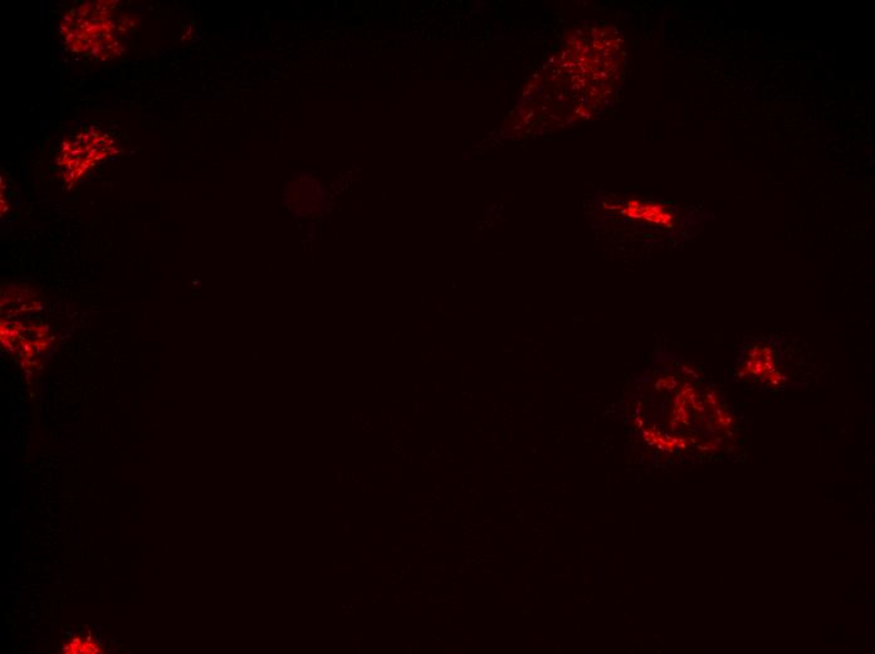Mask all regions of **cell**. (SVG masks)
<instances>
[{
	"label": "cell",
	"mask_w": 875,
	"mask_h": 654,
	"mask_svg": "<svg viewBox=\"0 0 875 654\" xmlns=\"http://www.w3.org/2000/svg\"><path fill=\"white\" fill-rule=\"evenodd\" d=\"M115 151V141L97 131H82L63 143L57 165L66 182H75Z\"/></svg>",
	"instance_id": "2"
},
{
	"label": "cell",
	"mask_w": 875,
	"mask_h": 654,
	"mask_svg": "<svg viewBox=\"0 0 875 654\" xmlns=\"http://www.w3.org/2000/svg\"><path fill=\"white\" fill-rule=\"evenodd\" d=\"M114 2H87L63 17L61 34L68 50L77 55L110 60L125 50L129 26Z\"/></svg>",
	"instance_id": "1"
},
{
	"label": "cell",
	"mask_w": 875,
	"mask_h": 654,
	"mask_svg": "<svg viewBox=\"0 0 875 654\" xmlns=\"http://www.w3.org/2000/svg\"><path fill=\"white\" fill-rule=\"evenodd\" d=\"M627 214L633 218L644 219V221L667 224L672 221V216L662 206L657 204L630 202L627 206Z\"/></svg>",
	"instance_id": "3"
},
{
	"label": "cell",
	"mask_w": 875,
	"mask_h": 654,
	"mask_svg": "<svg viewBox=\"0 0 875 654\" xmlns=\"http://www.w3.org/2000/svg\"><path fill=\"white\" fill-rule=\"evenodd\" d=\"M63 651L67 653H96L97 648L92 646L90 642L81 641L80 638L73 639L70 646L65 647Z\"/></svg>",
	"instance_id": "4"
}]
</instances>
